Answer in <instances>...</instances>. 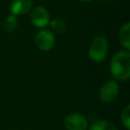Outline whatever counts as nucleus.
<instances>
[{
  "label": "nucleus",
  "mask_w": 130,
  "mask_h": 130,
  "mask_svg": "<svg viewBox=\"0 0 130 130\" xmlns=\"http://www.w3.org/2000/svg\"><path fill=\"white\" fill-rule=\"evenodd\" d=\"M32 0H13L10 5L11 14L17 16L27 13L31 10Z\"/></svg>",
  "instance_id": "0eeeda50"
},
{
  "label": "nucleus",
  "mask_w": 130,
  "mask_h": 130,
  "mask_svg": "<svg viewBox=\"0 0 130 130\" xmlns=\"http://www.w3.org/2000/svg\"><path fill=\"white\" fill-rule=\"evenodd\" d=\"M119 41L122 44V46L125 48V50L130 49V23L126 22L124 23L120 30H119Z\"/></svg>",
  "instance_id": "6e6552de"
},
{
  "label": "nucleus",
  "mask_w": 130,
  "mask_h": 130,
  "mask_svg": "<svg viewBox=\"0 0 130 130\" xmlns=\"http://www.w3.org/2000/svg\"><path fill=\"white\" fill-rule=\"evenodd\" d=\"M88 130H117V128L108 120H98L89 126Z\"/></svg>",
  "instance_id": "1a4fd4ad"
},
{
  "label": "nucleus",
  "mask_w": 130,
  "mask_h": 130,
  "mask_svg": "<svg viewBox=\"0 0 130 130\" xmlns=\"http://www.w3.org/2000/svg\"><path fill=\"white\" fill-rule=\"evenodd\" d=\"M119 94V85L115 80H109L100 87L99 98L103 103H112L114 102Z\"/></svg>",
  "instance_id": "20e7f679"
},
{
  "label": "nucleus",
  "mask_w": 130,
  "mask_h": 130,
  "mask_svg": "<svg viewBox=\"0 0 130 130\" xmlns=\"http://www.w3.org/2000/svg\"><path fill=\"white\" fill-rule=\"evenodd\" d=\"M30 21L37 27H46L50 23V15L48 10L43 6L34 7L30 11Z\"/></svg>",
  "instance_id": "423d86ee"
},
{
  "label": "nucleus",
  "mask_w": 130,
  "mask_h": 130,
  "mask_svg": "<svg viewBox=\"0 0 130 130\" xmlns=\"http://www.w3.org/2000/svg\"><path fill=\"white\" fill-rule=\"evenodd\" d=\"M63 125L66 130H87L88 121L79 113H70L64 118Z\"/></svg>",
  "instance_id": "7ed1b4c3"
},
{
  "label": "nucleus",
  "mask_w": 130,
  "mask_h": 130,
  "mask_svg": "<svg viewBox=\"0 0 130 130\" xmlns=\"http://www.w3.org/2000/svg\"><path fill=\"white\" fill-rule=\"evenodd\" d=\"M108 49H109V43L108 40L103 36L95 37L88 48V57L93 62L100 63L104 61L108 55Z\"/></svg>",
  "instance_id": "f03ea898"
},
{
  "label": "nucleus",
  "mask_w": 130,
  "mask_h": 130,
  "mask_svg": "<svg viewBox=\"0 0 130 130\" xmlns=\"http://www.w3.org/2000/svg\"><path fill=\"white\" fill-rule=\"evenodd\" d=\"M50 26L54 32L62 34L66 29V22L62 18H54L53 20H50Z\"/></svg>",
  "instance_id": "9b49d317"
},
{
  "label": "nucleus",
  "mask_w": 130,
  "mask_h": 130,
  "mask_svg": "<svg viewBox=\"0 0 130 130\" xmlns=\"http://www.w3.org/2000/svg\"><path fill=\"white\" fill-rule=\"evenodd\" d=\"M80 2H84V3H86V2H90L91 0H79Z\"/></svg>",
  "instance_id": "ddd939ff"
},
{
  "label": "nucleus",
  "mask_w": 130,
  "mask_h": 130,
  "mask_svg": "<svg viewBox=\"0 0 130 130\" xmlns=\"http://www.w3.org/2000/svg\"><path fill=\"white\" fill-rule=\"evenodd\" d=\"M111 75L116 80H127L130 77V53L128 50L117 52L110 63Z\"/></svg>",
  "instance_id": "f257e3e1"
},
{
  "label": "nucleus",
  "mask_w": 130,
  "mask_h": 130,
  "mask_svg": "<svg viewBox=\"0 0 130 130\" xmlns=\"http://www.w3.org/2000/svg\"><path fill=\"white\" fill-rule=\"evenodd\" d=\"M56 43L54 34L49 29H41L36 36V45L37 47L44 52L51 51Z\"/></svg>",
  "instance_id": "39448f33"
},
{
  "label": "nucleus",
  "mask_w": 130,
  "mask_h": 130,
  "mask_svg": "<svg viewBox=\"0 0 130 130\" xmlns=\"http://www.w3.org/2000/svg\"><path fill=\"white\" fill-rule=\"evenodd\" d=\"M17 17L13 14L8 15L3 21V28L6 32H12L17 26Z\"/></svg>",
  "instance_id": "9d476101"
},
{
  "label": "nucleus",
  "mask_w": 130,
  "mask_h": 130,
  "mask_svg": "<svg viewBox=\"0 0 130 130\" xmlns=\"http://www.w3.org/2000/svg\"><path fill=\"white\" fill-rule=\"evenodd\" d=\"M120 119H121V122H122L123 126L125 127V129L129 130L130 129V106L129 105L125 106V108L122 110Z\"/></svg>",
  "instance_id": "f8f14e48"
}]
</instances>
